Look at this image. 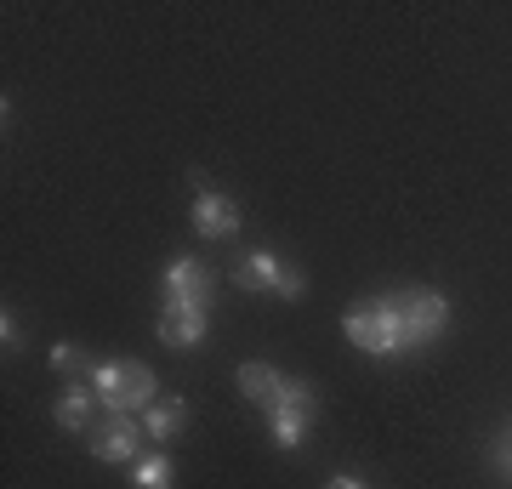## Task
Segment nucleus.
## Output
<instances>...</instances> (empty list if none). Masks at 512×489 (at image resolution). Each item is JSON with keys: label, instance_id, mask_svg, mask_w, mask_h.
<instances>
[{"label": "nucleus", "instance_id": "obj_1", "mask_svg": "<svg viewBox=\"0 0 512 489\" xmlns=\"http://www.w3.org/2000/svg\"><path fill=\"white\" fill-rule=\"evenodd\" d=\"M342 330L359 353H376V359H399L410 353V330H404V302L399 296H365L342 313Z\"/></svg>", "mask_w": 512, "mask_h": 489}, {"label": "nucleus", "instance_id": "obj_2", "mask_svg": "<svg viewBox=\"0 0 512 489\" xmlns=\"http://www.w3.org/2000/svg\"><path fill=\"white\" fill-rule=\"evenodd\" d=\"M92 381L97 404L109 410V416H143L148 404H154V370L137 359H109V364H92L86 370Z\"/></svg>", "mask_w": 512, "mask_h": 489}, {"label": "nucleus", "instance_id": "obj_3", "mask_svg": "<svg viewBox=\"0 0 512 489\" xmlns=\"http://www.w3.org/2000/svg\"><path fill=\"white\" fill-rule=\"evenodd\" d=\"M234 279L245 290H268V296H285V302H296V296L308 290L302 268L285 262L279 251H245V256H239V268H234Z\"/></svg>", "mask_w": 512, "mask_h": 489}, {"label": "nucleus", "instance_id": "obj_4", "mask_svg": "<svg viewBox=\"0 0 512 489\" xmlns=\"http://www.w3.org/2000/svg\"><path fill=\"white\" fill-rule=\"evenodd\" d=\"M268 427H274L279 450H302V438H308V427H313V387L308 381L285 376L274 410H268Z\"/></svg>", "mask_w": 512, "mask_h": 489}, {"label": "nucleus", "instance_id": "obj_5", "mask_svg": "<svg viewBox=\"0 0 512 489\" xmlns=\"http://www.w3.org/2000/svg\"><path fill=\"white\" fill-rule=\"evenodd\" d=\"M188 188H194V211H188V217H194V234L200 239H234L239 234V200H228V194H222V188H211V182H205V171H188Z\"/></svg>", "mask_w": 512, "mask_h": 489}, {"label": "nucleus", "instance_id": "obj_6", "mask_svg": "<svg viewBox=\"0 0 512 489\" xmlns=\"http://www.w3.org/2000/svg\"><path fill=\"white\" fill-rule=\"evenodd\" d=\"M399 302H404V330H410V347L439 342L444 330H450V302H444V290H399Z\"/></svg>", "mask_w": 512, "mask_h": 489}, {"label": "nucleus", "instance_id": "obj_7", "mask_svg": "<svg viewBox=\"0 0 512 489\" xmlns=\"http://www.w3.org/2000/svg\"><path fill=\"white\" fill-rule=\"evenodd\" d=\"M211 268H205L200 256H171L160 273V302H188V308H205L211 302Z\"/></svg>", "mask_w": 512, "mask_h": 489}, {"label": "nucleus", "instance_id": "obj_8", "mask_svg": "<svg viewBox=\"0 0 512 489\" xmlns=\"http://www.w3.org/2000/svg\"><path fill=\"white\" fill-rule=\"evenodd\" d=\"M143 438V416H109L103 427H92V455L97 461H137Z\"/></svg>", "mask_w": 512, "mask_h": 489}, {"label": "nucleus", "instance_id": "obj_9", "mask_svg": "<svg viewBox=\"0 0 512 489\" xmlns=\"http://www.w3.org/2000/svg\"><path fill=\"white\" fill-rule=\"evenodd\" d=\"M205 330H211V313L188 308V302H165L160 308V342L165 347H200Z\"/></svg>", "mask_w": 512, "mask_h": 489}, {"label": "nucleus", "instance_id": "obj_10", "mask_svg": "<svg viewBox=\"0 0 512 489\" xmlns=\"http://www.w3.org/2000/svg\"><path fill=\"white\" fill-rule=\"evenodd\" d=\"M234 381H239V393H245V399H251L262 416L274 410L279 387H285V376H279L274 364H239V376H234Z\"/></svg>", "mask_w": 512, "mask_h": 489}, {"label": "nucleus", "instance_id": "obj_11", "mask_svg": "<svg viewBox=\"0 0 512 489\" xmlns=\"http://www.w3.org/2000/svg\"><path fill=\"white\" fill-rule=\"evenodd\" d=\"M92 410H97L92 381H74V387L57 393V427H69V433H86L92 427Z\"/></svg>", "mask_w": 512, "mask_h": 489}, {"label": "nucleus", "instance_id": "obj_12", "mask_svg": "<svg viewBox=\"0 0 512 489\" xmlns=\"http://www.w3.org/2000/svg\"><path fill=\"white\" fill-rule=\"evenodd\" d=\"M143 433L154 438V444H165V438L183 433V399H154L143 410Z\"/></svg>", "mask_w": 512, "mask_h": 489}, {"label": "nucleus", "instance_id": "obj_13", "mask_svg": "<svg viewBox=\"0 0 512 489\" xmlns=\"http://www.w3.org/2000/svg\"><path fill=\"white\" fill-rule=\"evenodd\" d=\"M131 484H137V489H171V484H177L171 455H160V450L137 455V461H131Z\"/></svg>", "mask_w": 512, "mask_h": 489}, {"label": "nucleus", "instance_id": "obj_14", "mask_svg": "<svg viewBox=\"0 0 512 489\" xmlns=\"http://www.w3.org/2000/svg\"><path fill=\"white\" fill-rule=\"evenodd\" d=\"M490 461H495V467H501V472L512 478V427H507V433H495V444H490Z\"/></svg>", "mask_w": 512, "mask_h": 489}, {"label": "nucleus", "instance_id": "obj_15", "mask_svg": "<svg viewBox=\"0 0 512 489\" xmlns=\"http://www.w3.org/2000/svg\"><path fill=\"white\" fill-rule=\"evenodd\" d=\"M80 364H86V359H80V347H69V342L52 347V370H80Z\"/></svg>", "mask_w": 512, "mask_h": 489}, {"label": "nucleus", "instance_id": "obj_16", "mask_svg": "<svg viewBox=\"0 0 512 489\" xmlns=\"http://www.w3.org/2000/svg\"><path fill=\"white\" fill-rule=\"evenodd\" d=\"M0 342H6V353H18L23 347V330H18V319H12V308L0 313Z\"/></svg>", "mask_w": 512, "mask_h": 489}, {"label": "nucleus", "instance_id": "obj_17", "mask_svg": "<svg viewBox=\"0 0 512 489\" xmlns=\"http://www.w3.org/2000/svg\"><path fill=\"white\" fill-rule=\"evenodd\" d=\"M330 489H370V484L359 478V472H336V478H330Z\"/></svg>", "mask_w": 512, "mask_h": 489}]
</instances>
